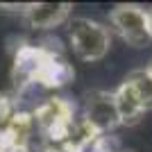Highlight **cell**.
I'll return each mask as SVG.
<instances>
[{"label": "cell", "mask_w": 152, "mask_h": 152, "mask_svg": "<svg viewBox=\"0 0 152 152\" xmlns=\"http://www.w3.org/2000/svg\"><path fill=\"white\" fill-rule=\"evenodd\" d=\"M68 41L77 59L82 61H100L111 45V34L104 25L91 18H73L68 20Z\"/></svg>", "instance_id": "obj_1"}, {"label": "cell", "mask_w": 152, "mask_h": 152, "mask_svg": "<svg viewBox=\"0 0 152 152\" xmlns=\"http://www.w3.org/2000/svg\"><path fill=\"white\" fill-rule=\"evenodd\" d=\"M109 23L123 41H127L129 45H145L148 41H152L150 37V25H148V12L141 9L139 5H118L111 9L109 14Z\"/></svg>", "instance_id": "obj_2"}, {"label": "cell", "mask_w": 152, "mask_h": 152, "mask_svg": "<svg viewBox=\"0 0 152 152\" xmlns=\"http://www.w3.org/2000/svg\"><path fill=\"white\" fill-rule=\"evenodd\" d=\"M82 121L95 134H111L121 125L118 111H116V104H114V93H107V91H91V93H86Z\"/></svg>", "instance_id": "obj_3"}, {"label": "cell", "mask_w": 152, "mask_h": 152, "mask_svg": "<svg viewBox=\"0 0 152 152\" xmlns=\"http://www.w3.org/2000/svg\"><path fill=\"white\" fill-rule=\"evenodd\" d=\"M48 57H50L48 50H43L41 45H32V43H25L16 50L12 77H14V84L18 86V91L34 84L39 70H41V66H43V61Z\"/></svg>", "instance_id": "obj_4"}, {"label": "cell", "mask_w": 152, "mask_h": 152, "mask_svg": "<svg viewBox=\"0 0 152 152\" xmlns=\"http://www.w3.org/2000/svg\"><path fill=\"white\" fill-rule=\"evenodd\" d=\"M70 18L68 2H32L25 9V20L34 30H55Z\"/></svg>", "instance_id": "obj_5"}, {"label": "cell", "mask_w": 152, "mask_h": 152, "mask_svg": "<svg viewBox=\"0 0 152 152\" xmlns=\"http://www.w3.org/2000/svg\"><path fill=\"white\" fill-rule=\"evenodd\" d=\"M73 77H75V70L70 66L61 55H50V57L43 61L41 70H39V75L34 82L41 86V89H61L66 86L68 82H73Z\"/></svg>", "instance_id": "obj_6"}, {"label": "cell", "mask_w": 152, "mask_h": 152, "mask_svg": "<svg viewBox=\"0 0 152 152\" xmlns=\"http://www.w3.org/2000/svg\"><path fill=\"white\" fill-rule=\"evenodd\" d=\"M114 104H116V111H118L121 125H134V123L141 121V116L145 114L143 107H141V102H139V98H136V93H134V89L129 86L127 80L114 91Z\"/></svg>", "instance_id": "obj_7"}, {"label": "cell", "mask_w": 152, "mask_h": 152, "mask_svg": "<svg viewBox=\"0 0 152 152\" xmlns=\"http://www.w3.org/2000/svg\"><path fill=\"white\" fill-rule=\"evenodd\" d=\"M127 82H129V86L134 89V93H136V98H139V102H141V107H143V111H150L152 109V80L145 73V68L129 73V75H127Z\"/></svg>", "instance_id": "obj_8"}, {"label": "cell", "mask_w": 152, "mask_h": 152, "mask_svg": "<svg viewBox=\"0 0 152 152\" xmlns=\"http://www.w3.org/2000/svg\"><path fill=\"white\" fill-rule=\"evenodd\" d=\"M148 25H150V37H152V12H148Z\"/></svg>", "instance_id": "obj_9"}, {"label": "cell", "mask_w": 152, "mask_h": 152, "mask_svg": "<svg viewBox=\"0 0 152 152\" xmlns=\"http://www.w3.org/2000/svg\"><path fill=\"white\" fill-rule=\"evenodd\" d=\"M145 73H148V75H150V80H152V64H150V66H148V68H145Z\"/></svg>", "instance_id": "obj_10"}]
</instances>
